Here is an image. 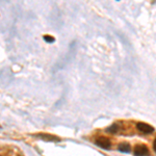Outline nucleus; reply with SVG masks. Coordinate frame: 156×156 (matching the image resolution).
Here are the masks:
<instances>
[{
    "label": "nucleus",
    "instance_id": "obj_6",
    "mask_svg": "<svg viewBox=\"0 0 156 156\" xmlns=\"http://www.w3.org/2000/svg\"><path fill=\"white\" fill-rule=\"evenodd\" d=\"M118 130H119V126H118L117 124H114V125H112V126H109L108 128H106V132L112 133V134H115V133H117Z\"/></svg>",
    "mask_w": 156,
    "mask_h": 156
},
{
    "label": "nucleus",
    "instance_id": "obj_8",
    "mask_svg": "<svg viewBox=\"0 0 156 156\" xmlns=\"http://www.w3.org/2000/svg\"><path fill=\"white\" fill-rule=\"evenodd\" d=\"M153 149H154V151L156 152V138L154 140V143H153Z\"/></svg>",
    "mask_w": 156,
    "mask_h": 156
},
{
    "label": "nucleus",
    "instance_id": "obj_7",
    "mask_svg": "<svg viewBox=\"0 0 156 156\" xmlns=\"http://www.w3.org/2000/svg\"><path fill=\"white\" fill-rule=\"evenodd\" d=\"M44 41L47 43H54L55 39L51 36H44Z\"/></svg>",
    "mask_w": 156,
    "mask_h": 156
},
{
    "label": "nucleus",
    "instance_id": "obj_2",
    "mask_svg": "<svg viewBox=\"0 0 156 156\" xmlns=\"http://www.w3.org/2000/svg\"><path fill=\"white\" fill-rule=\"evenodd\" d=\"M133 153L135 156H148L149 155V149L145 145H136L133 149Z\"/></svg>",
    "mask_w": 156,
    "mask_h": 156
},
{
    "label": "nucleus",
    "instance_id": "obj_3",
    "mask_svg": "<svg viewBox=\"0 0 156 156\" xmlns=\"http://www.w3.org/2000/svg\"><path fill=\"white\" fill-rule=\"evenodd\" d=\"M96 145L99 146L100 148H102V149H110V147H112V143H110V140H108L107 137H104V136H100L98 137L96 140Z\"/></svg>",
    "mask_w": 156,
    "mask_h": 156
},
{
    "label": "nucleus",
    "instance_id": "obj_4",
    "mask_svg": "<svg viewBox=\"0 0 156 156\" xmlns=\"http://www.w3.org/2000/svg\"><path fill=\"white\" fill-rule=\"evenodd\" d=\"M36 136L40 137L41 140H45V142H59L60 138L55 136L53 134H48V133H39V134H36Z\"/></svg>",
    "mask_w": 156,
    "mask_h": 156
},
{
    "label": "nucleus",
    "instance_id": "obj_1",
    "mask_svg": "<svg viewBox=\"0 0 156 156\" xmlns=\"http://www.w3.org/2000/svg\"><path fill=\"white\" fill-rule=\"evenodd\" d=\"M136 128H137L138 131L142 132V133H145V134H150V133H152L153 131H154V128H153V126L147 124V123H143V122L137 123Z\"/></svg>",
    "mask_w": 156,
    "mask_h": 156
},
{
    "label": "nucleus",
    "instance_id": "obj_5",
    "mask_svg": "<svg viewBox=\"0 0 156 156\" xmlns=\"http://www.w3.org/2000/svg\"><path fill=\"white\" fill-rule=\"evenodd\" d=\"M118 149H119L120 152L123 153H129L131 151V146H130L128 143H121L118 146Z\"/></svg>",
    "mask_w": 156,
    "mask_h": 156
}]
</instances>
